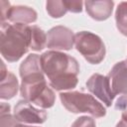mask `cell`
Here are the masks:
<instances>
[{
	"mask_svg": "<svg viewBox=\"0 0 127 127\" xmlns=\"http://www.w3.org/2000/svg\"><path fill=\"white\" fill-rule=\"evenodd\" d=\"M41 64L54 89L69 90L76 86L79 64L73 57L59 51H48L41 55Z\"/></svg>",
	"mask_w": 127,
	"mask_h": 127,
	"instance_id": "obj_1",
	"label": "cell"
},
{
	"mask_svg": "<svg viewBox=\"0 0 127 127\" xmlns=\"http://www.w3.org/2000/svg\"><path fill=\"white\" fill-rule=\"evenodd\" d=\"M86 13L96 21H104L108 19L113 11L114 2L111 0H96L85 1Z\"/></svg>",
	"mask_w": 127,
	"mask_h": 127,
	"instance_id": "obj_10",
	"label": "cell"
},
{
	"mask_svg": "<svg viewBox=\"0 0 127 127\" xmlns=\"http://www.w3.org/2000/svg\"><path fill=\"white\" fill-rule=\"evenodd\" d=\"M67 11L72 13H80L82 11L83 2L81 1H74V0H64Z\"/></svg>",
	"mask_w": 127,
	"mask_h": 127,
	"instance_id": "obj_19",
	"label": "cell"
},
{
	"mask_svg": "<svg viewBox=\"0 0 127 127\" xmlns=\"http://www.w3.org/2000/svg\"><path fill=\"white\" fill-rule=\"evenodd\" d=\"M30 49V26L23 24H1L0 52L9 63L19 61Z\"/></svg>",
	"mask_w": 127,
	"mask_h": 127,
	"instance_id": "obj_2",
	"label": "cell"
},
{
	"mask_svg": "<svg viewBox=\"0 0 127 127\" xmlns=\"http://www.w3.org/2000/svg\"><path fill=\"white\" fill-rule=\"evenodd\" d=\"M62 104L72 113H88L95 118L105 116L106 109L93 95L79 92L66 91L60 93Z\"/></svg>",
	"mask_w": 127,
	"mask_h": 127,
	"instance_id": "obj_4",
	"label": "cell"
},
{
	"mask_svg": "<svg viewBox=\"0 0 127 127\" xmlns=\"http://www.w3.org/2000/svg\"><path fill=\"white\" fill-rule=\"evenodd\" d=\"M70 127H96L94 119L88 116H80L78 117Z\"/></svg>",
	"mask_w": 127,
	"mask_h": 127,
	"instance_id": "obj_17",
	"label": "cell"
},
{
	"mask_svg": "<svg viewBox=\"0 0 127 127\" xmlns=\"http://www.w3.org/2000/svg\"><path fill=\"white\" fill-rule=\"evenodd\" d=\"M27 127H37V126H27Z\"/></svg>",
	"mask_w": 127,
	"mask_h": 127,
	"instance_id": "obj_23",
	"label": "cell"
},
{
	"mask_svg": "<svg viewBox=\"0 0 127 127\" xmlns=\"http://www.w3.org/2000/svg\"><path fill=\"white\" fill-rule=\"evenodd\" d=\"M1 127H27V125L18 121L14 115L5 113L1 114Z\"/></svg>",
	"mask_w": 127,
	"mask_h": 127,
	"instance_id": "obj_16",
	"label": "cell"
},
{
	"mask_svg": "<svg viewBox=\"0 0 127 127\" xmlns=\"http://www.w3.org/2000/svg\"><path fill=\"white\" fill-rule=\"evenodd\" d=\"M47 46V35L38 26H30V49L36 52L42 51Z\"/></svg>",
	"mask_w": 127,
	"mask_h": 127,
	"instance_id": "obj_13",
	"label": "cell"
},
{
	"mask_svg": "<svg viewBox=\"0 0 127 127\" xmlns=\"http://www.w3.org/2000/svg\"><path fill=\"white\" fill-rule=\"evenodd\" d=\"M15 118L21 123L28 124H42L46 121L48 114L45 110L36 108L31 102L23 99L19 100L14 107Z\"/></svg>",
	"mask_w": 127,
	"mask_h": 127,
	"instance_id": "obj_8",
	"label": "cell"
},
{
	"mask_svg": "<svg viewBox=\"0 0 127 127\" xmlns=\"http://www.w3.org/2000/svg\"><path fill=\"white\" fill-rule=\"evenodd\" d=\"M37 12L29 7V6H23V5H16L12 6L7 21L11 22L12 24H23L28 25L31 23H34L37 21Z\"/></svg>",
	"mask_w": 127,
	"mask_h": 127,
	"instance_id": "obj_12",
	"label": "cell"
},
{
	"mask_svg": "<svg viewBox=\"0 0 127 127\" xmlns=\"http://www.w3.org/2000/svg\"><path fill=\"white\" fill-rule=\"evenodd\" d=\"M46 9L53 18H61L67 12L64 0H50L46 3Z\"/></svg>",
	"mask_w": 127,
	"mask_h": 127,
	"instance_id": "obj_15",
	"label": "cell"
},
{
	"mask_svg": "<svg viewBox=\"0 0 127 127\" xmlns=\"http://www.w3.org/2000/svg\"><path fill=\"white\" fill-rule=\"evenodd\" d=\"M115 21L118 31L127 37V2H120L116 8Z\"/></svg>",
	"mask_w": 127,
	"mask_h": 127,
	"instance_id": "obj_14",
	"label": "cell"
},
{
	"mask_svg": "<svg viewBox=\"0 0 127 127\" xmlns=\"http://www.w3.org/2000/svg\"><path fill=\"white\" fill-rule=\"evenodd\" d=\"M1 114H5V113H10V105L6 104V103H1Z\"/></svg>",
	"mask_w": 127,
	"mask_h": 127,
	"instance_id": "obj_21",
	"label": "cell"
},
{
	"mask_svg": "<svg viewBox=\"0 0 127 127\" xmlns=\"http://www.w3.org/2000/svg\"><path fill=\"white\" fill-rule=\"evenodd\" d=\"M86 87L106 106H111L116 94L111 88L108 76H104L100 73H94L88 78Z\"/></svg>",
	"mask_w": 127,
	"mask_h": 127,
	"instance_id": "obj_6",
	"label": "cell"
},
{
	"mask_svg": "<svg viewBox=\"0 0 127 127\" xmlns=\"http://www.w3.org/2000/svg\"><path fill=\"white\" fill-rule=\"evenodd\" d=\"M0 4H1V24H4L7 21L8 14L12 6L8 1H4V0L0 1Z\"/></svg>",
	"mask_w": 127,
	"mask_h": 127,
	"instance_id": "obj_20",
	"label": "cell"
},
{
	"mask_svg": "<svg viewBox=\"0 0 127 127\" xmlns=\"http://www.w3.org/2000/svg\"><path fill=\"white\" fill-rule=\"evenodd\" d=\"M111 88L115 94L127 95V61L118 62L108 73Z\"/></svg>",
	"mask_w": 127,
	"mask_h": 127,
	"instance_id": "obj_9",
	"label": "cell"
},
{
	"mask_svg": "<svg viewBox=\"0 0 127 127\" xmlns=\"http://www.w3.org/2000/svg\"><path fill=\"white\" fill-rule=\"evenodd\" d=\"M126 61H127V60H126Z\"/></svg>",
	"mask_w": 127,
	"mask_h": 127,
	"instance_id": "obj_24",
	"label": "cell"
},
{
	"mask_svg": "<svg viewBox=\"0 0 127 127\" xmlns=\"http://www.w3.org/2000/svg\"><path fill=\"white\" fill-rule=\"evenodd\" d=\"M74 44L73 32L64 26H56L47 34V47L52 51H69Z\"/></svg>",
	"mask_w": 127,
	"mask_h": 127,
	"instance_id": "obj_7",
	"label": "cell"
},
{
	"mask_svg": "<svg viewBox=\"0 0 127 127\" xmlns=\"http://www.w3.org/2000/svg\"><path fill=\"white\" fill-rule=\"evenodd\" d=\"M116 127H127V121H125V120L121 119V120L117 123Z\"/></svg>",
	"mask_w": 127,
	"mask_h": 127,
	"instance_id": "obj_22",
	"label": "cell"
},
{
	"mask_svg": "<svg viewBox=\"0 0 127 127\" xmlns=\"http://www.w3.org/2000/svg\"><path fill=\"white\" fill-rule=\"evenodd\" d=\"M1 84H0V98L1 99H11L13 98L19 88L18 79L11 71L6 69L3 62H1Z\"/></svg>",
	"mask_w": 127,
	"mask_h": 127,
	"instance_id": "obj_11",
	"label": "cell"
},
{
	"mask_svg": "<svg viewBox=\"0 0 127 127\" xmlns=\"http://www.w3.org/2000/svg\"><path fill=\"white\" fill-rule=\"evenodd\" d=\"M115 108L122 113V119L127 121V95H121L115 103Z\"/></svg>",
	"mask_w": 127,
	"mask_h": 127,
	"instance_id": "obj_18",
	"label": "cell"
},
{
	"mask_svg": "<svg viewBox=\"0 0 127 127\" xmlns=\"http://www.w3.org/2000/svg\"><path fill=\"white\" fill-rule=\"evenodd\" d=\"M74 45L76 50L83 58L92 64H100L106 54V49L103 41L97 35L81 31L74 35Z\"/></svg>",
	"mask_w": 127,
	"mask_h": 127,
	"instance_id": "obj_5",
	"label": "cell"
},
{
	"mask_svg": "<svg viewBox=\"0 0 127 127\" xmlns=\"http://www.w3.org/2000/svg\"><path fill=\"white\" fill-rule=\"evenodd\" d=\"M20 93L25 100L41 108H51L56 101V94L47 84L44 71L33 72L22 77Z\"/></svg>",
	"mask_w": 127,
	"mask_h": 127,
	"instance_id": "obj_3",
	"label": "cell"
}]
</instances>
